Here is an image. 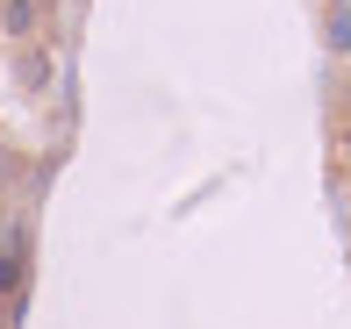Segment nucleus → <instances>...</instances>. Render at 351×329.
I'll use <instances>...</instances> for the list:
<instances>
[{"mask_svg": "<svg viewBox=\"0 0 351 329\" xmlns=\"http://www.w3.org/2000/svg\"><path fill=\"white\" fill-rule=\"evenodd\" d=\"M323 51L351 57V8H323Z\"/></svg>", "mask_w": 351, "mask_h": 329, "instance_id": "f257e3e1", "label": "nucleus"}, {"mask_svg": "<svg viewBox=\"0 0 351 329\" xmlns=\"http://www.w3.org/2000/svg\"><path fill=\"white\" fill-rule=\"evenodd\" d=\"M29 22H36V8H29V0H8V36H29Z\"/></svg>", "mask_w": 351, "mask_h": 329, "instance_id": "f03ea898", "label": "nucleus"}, {"mask_svg": "<svg viewBox=\"0 0 351 329\" xmlns=\"http://www.w3.org/2000/svg\"><path fill=\"white\" fill-rule=\"evenodd\" d=\"M22 79H29V86H43V79H51V57L29 51V57H22Z\"/></svg>", "mask_w": 351, "mask_h": 329, "instance_id": "7ed1b4c3", "label": "nucleus"}, {"mask_svg": "<svg viewBox=\"0 0 351 329\" xmlns=\"http://www.w3.org/2000/svg\"><path fill=\"white\" fill-rule=\"evenodd\" d=\"M14 279H22V258H14V250H0V287H14Z\"/></svg>", "mask_w": 351, "mask_h": 329, "instance_id": "20e7f679", "label": "nucleus"}, {"mask_svg": "<svg viewBox=\"0 0 351 329\" xmlns=\"http://www.w3.org/2000/svg\"><path fill=\"white\" fill-rule=\"evenodd\" d=\"M0 250H8V208H0Z\"/></svg>", "mask_w": 351, "mask_h": 329, "instance_id": "39448f33", "label": "nucleus"}, {"mask_svg": "<svg viewBox=\"0 0 351 329\" xmlns=\"http://www.w3.org/2000/svg\"><path fill=\"white\" fill-rule=\"evenodd\" d=\"M323 8H351V0H323Z\"/></svg>", "mask_w": 351, "mask_h": 329, "instance_id": "423d86ee", "label": "nucleus"}]
</instances>
